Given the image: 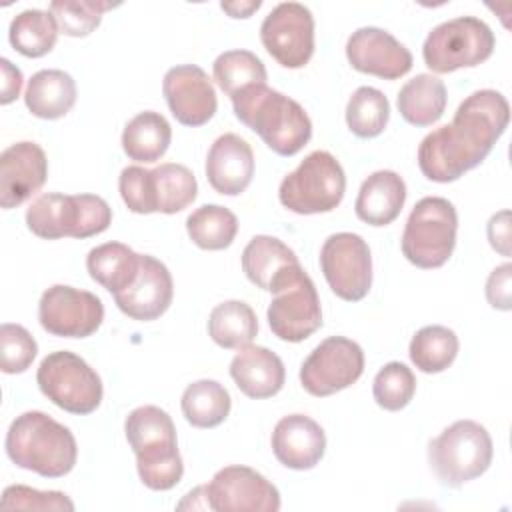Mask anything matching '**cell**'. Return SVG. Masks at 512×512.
I'll use <instances>...</instances> for the list:
<instances>
[{"mask_svg":"<svg viewBox=\"0 0 512 512\" xmlns=\"http://www.w3.org/2000/svg\"><path fill=\"white\" fill-rule=\"evenodd\" d=\"M510 120L508 100L496 90H476L450 124L426 134L418 146L420 172L432 182H454L476 168L504 134Z\"/></svg>","mask_w":512,"mask_h":512,"instance_id":"cell-1","label":"cell"},{"mask_svg":"<svg viewBox=\"0 0 512 512\" xmlns=\"http://www.w3.org/2000/svg\"><path fill=\"white\" fill-rule=\"evenodd\" d=\"M488 240L490 246L502 256H510V212L500 210L488 220Z\"/></svg>","mask_w":512,"mask_h":512,"instance_id":"cell-44","label":"cell"},{"mask_svg":"<svg viewBox=\"0 0 512 512\" xmlns=\"http://www.w3.org/2000/svg\"><path fill=\"white\" fill-rule=\"evenodd\" d=\"M186 232L202 250H224L236 238L238 220L220 204H204L186 218Z\"/></svg>","mask_w":512,"mask_h":512,"instance_id":"cell-35","label":"cell"},{"mask_svg":"<svg viewBox=\"0 0 512 512\" xmlns=\"http://www.w3.org/2000/svg\"><path fill=\"white\" fill-rule=\"evenodd\" d=\"M262 6L260 0H252V2H222L220 8L232 16V18H248L252 16V12H256Z\"/></svg>","mask_w":512,"mask_h":512,"instance_id":"cell-46","label":"cell"},{"mask_svg":"<svg viewBox=\"0 0 512 512\" xmlns=\"http://www.w3.org/2000/svg\"><path fill=\"white\" fill-rule=\"evenodd\" d=\"M172 296L174 282L170 270L158 258L140 254V268L134 282L116 294L114 302L128 318L150 322L170 308Z\"/></svg>","mask_w":512,"mask_h":512,"instance_id":"cell-19","label":"cell"},{"mask_svg":"<svg viewBox=\"0 0 512 512\" xmlns=\"http://www.w3.org/2000/svg\"><path fill=\"white\" fill-rule=\"evenodd\" d=\"M8 40L16 52L26 58L46 56L58 40V24L52 12L24 10L10 22Z\"/></svg>","mask_w":512,"mask_h":512,"instance_id":"cell-34","label":"cell"},{"mask_svg":"<svg viewBox=\"0 0 512 512\" xmlns=\"http://www.w3.org/2000/svg\"><path fill=\"white\" fill-rule=\"evenodd\" d=\"M406 202V184L394 170L372 172L360 186L354 210L356 216L370 226L392 224Z\"/></svg>","mask_w":512,"mask_h":512,"instance_id":"cell-24","label":"cell"},{"mask_svg":"<svg viewBox=\"0 0 512 512\" xmlns=\"http://www.w3.org/2000/svg\"><path fill=\"white\" fill-rule=\"evenodd\" d=\"M40 392L70 414H92L102 402V380L78 354L58 350L48 354L36 372Z\"/></svg>","mask_w":512,"mask_h":512,"instance_id":"cell-10","label":"cell"},{"mask_svg":"<svg viewBox=\"0 0 512 512\" xmlns=\"http://www.w3.org/2000/svg\"><path fill=\"white\" fill-rule=\"evenodd\" d=\"M346 58L354 70L384 80H396L412 70L410 50L390 32L376 26L352 32L346 42Z\"/></svg>","mask_w":512,"mask_h":512,"instance_id":"cell-18","label":"cell"},{"mask_svg":"<svg viewBox=\"0 0 512 512\" xmlns=\"http://www.w3.org/2000/svg\"><path fill=\"white\" fill-rule=\"evenodd\" d=\"M38 320L52 336L88 338L100 328L104 306L102 300L88 290L54 284L40 296Z\"/></svg>","mask_w":512,"mask_h":512,"instance_id":"cell-15","label":"cell"},{"mask_svg":"<svg viewBox=\"0 0 512 512\" xmlns=\"http://www.w3.org/2000/svg\"><path fill=\"white\" fill-rule=\"evenodd\" d=\"M150 188L154 208L162 214L182 212L198 194L194 174L184 164L176 162H164L150 170Z\"/></svg>","mask_w":512,"mask_h":512,"instance_id":"cell-32","label":"cell"},{"mask_svg":"<svg viewBox=\"0 0 512 512\" xmlns=\"http://www.w3.org/2000/svg\"><path fill=\"white\" fill-rule=\"evenodd\" d=\"M208 488L210 508L218 512H276L280 492L260 472L248 466H224Z\"/></svg>","mask_w":512,"mask_h":512,"instance_id":"cell-16","label":"cell"},{"mask_svg":"<svg viewBox=\"0 0 512 512\" xmlns=\"http://www.w3.org/2000/svg\"><path fill=\"white\" fill-rule=\"evenodd\" d=\"M268 326L284 342H302L322 326V308L312 278L300 264L292 266L272 288Z\"/></svg>","mask_w":512,"mask_h":512,"instance_id":"cell-11","label":"cell"},{"mask_svg":"<svg viewBox=\"0 0 512 512\" xmlns=\"http://www.w3.org/2000/svg\"><path fill=\"white\" fill-rule=\"evenodd\" d=\"M416 392L414 372L402 362L384 364L372 382V394L380 408L398 412L410 404Z\"/></svg>","mask_w":512,"mask_h":512,"instance_id":"cell-39","label":"cell"},{"mask_svg":"<svg viewBox=\"0 0 512 512\" xmlns=\"http://www.w3.org/2000/svg\"><path fill=\"white\" fill-rule=\"evenodd\" d=\"M296 264L300 262L294 250L282 240L266 234L254 236L242 252V270L246 278L266 292H272L280 276Z\"/></svg>","mask_w":512,"mask_h":512,"instance_id":"cell-25","label":"cell"},{"mask_svg":"<svg viewBox=\"0 0 512 512\" xmlns=\"http://www.w3.org/2000/svg\"><path fill=\"white\" fill-rule=\"evenodd\" d=\"M494 456L488 430L474 420H456L428 444V464L440 484L460 488L482 476Z\"/></svg>","mask_w":512,"mask_h":512,"instance_id":"cell-6","label":"cell"},{"mask_svg":"<svg viewBox=\"0 0 512 512\" xmlns=\"http://www.w3.org/2000/svg\"><path fill=\"white\" fill-rule=\"evenodd\" d=\"M512 266L510 262L494 268L486 280V298L492 308L498 310H510L512 306Z\"/></svg>","mask_w":512,"mask_h":512,"instance_id":"cell-43","label":"cell"},{"mask_svg":"<svg viewBox=\"0 0 512 512\" xmlns=\"http://www.w3.org/2000/svg\"><path fill=\"white\" fill-rule=\"evenodd\" d=\"M364 372V352L358 342L344 336L322 340L302 362L300 384L318 398L352 386Z\"/></svg>","mask_w":512,"mask_h":512,"instance_id":"cell-13","label":"cell"},{"mask_svg":"<svg viewBox=\"0 0 512 512\" xmlns=\"http://www.w3.org/2000/svg\"><path fill=\"white\" fill-rule=\"evenodd\" d=\"M38 352L34 336L20 324L0 326V366L4 374H20L30 368Z\"/></svg>","mask_w":512,"mask_h":512,"instance_id":"cell-40","label":"cell"},{"mask_svg":"<svg viewBox=\"0 0 512 512\" xmlns=\"http://www.w3.org/2000/svg\"><path fill=\"white\" fill-rule=\"evenodd\" d=\"M118 190L134 214H152L156 212L150 188V170L142 166H126L118 178Z\"/></svg>","mask_w":512,"mask_h":512,"instance_id":"cell-42","label":"cell"},{"mask_svg":"<svg viewBox=\"0 0 512 512\" xmlns=\"http://www.w3.org/2000/svg\"><path fill=\"white\" fill-rule=\"evenodd\" d=\"M24 102L36 118L58 120L76 102V82L64 70H40L28 80Z\"/></svg>","mask_w":512,"mask_h":512,"instance_id":"cell-26","label":"cell"},{"mask_svg":"<svg viewBox=\"0 0 512 512\" xmlns=\"http://www.w3.org/2000/svg\"><path fill=\"white\" fill-rule=\"evenodd\" d=\"M446 86L432 74H418L408 80L396 98L400 116L412 126H432L446 110Z\"/></svg>","mask_w":512,"mask_h":512,"instance_id":"cell-28","label":"cell"},{"mask_svg":"<svg viewBox=\"0 0 512 512\" xmlns=\"http://www.w3.org/2000/svg\"><path fill=\"white\" fill-rule=\"evenodd\" d=\"M320 268L330 290L346 300H362L372 286V256L366 240L352 232L328 236L320 250Z\"/></svg>","mask_w":512,"mask_h":512,"instance_id":"cell-12","label":"cell"},{"mask_svg":"<svg viewBox=\"0 0 512 512\" xmlns=\"http://www.w3.org/2000/svg\"><path fill=\"white\" fill-rule=\"evenodd\" d=\"M208 334L220 348L240 350L258 334L256 314L242 300H226L210 312Z\"/></svg>","mask_w":512,"mask_h":512,"instance_id":"cell-30","label":"cell"},{"mask_svg":"<svg viewBox=\"0 0 512 512\" xmlns=\"http://www.w3.org/2000/svg\"><path fill=\"white\" fill-rule=\"evenodd\" d=\"M6 454L18 468L44 478H62L74 468L78 446L64 424L40 410H30L12 420L6 432Z\"/></svg>","mask_w":512,"mask_h":512,"instance_id":"cell-3","label":"cell"},{"mask_svg":"<svg viewBox=\"0 0 512 512\" xmlns=\"http://www.w3.org/2000/svg\"><path fill=\"white\" fill-rule=\"evenodd\" d=\"M126 440L136 454L138 476L150 490H170L184 474L176 426L158 406L134 408L124 422Z\"/></svg>","mask_w":512,"mask_h":512,"instance_id":"cell-4","label":"cell"},{"mask_svg":"<svg viewBox=\"0 0 512 512\" xmlns=\"http://www.w3.org/2000/svg\"><path fill=\"white\" fill-rule=\"evenodd\" d=\"M216 84L232 98L250 86L266 84V68L250 50L222 52L212 64Z\"/></svg>","mask_w":512,"mask_h":512,"instance_id":"cell-36","label":"cell"},{"mask_svg":"<svg viewBox=\"0 0 512 512\" xmlns=\"http://www.w3.org/2000/svg\"><path fill=\"white\" fill-rule=\"evenodd\" d=\"M346 176L340 162L326 150H314L300 166L284 176L278 198L296 214L332 212L344 198Z\"/></svg>","mask_w":512,"mask_h":512,"instance_id":"cell-8","label":"cell"},{"mask_svg":"<svg viewBox=\"0 0 512 512\" xmlns=\"http://www.w3.org/2000/svg\"><path fill=\"white\" fill-rule=\"evenodd\" d=\"M254 176V152L238 134L218 136L206 156V178L224 196L242 194Z\"/></svg>","mask_w":512,"mask_h":512,"instance_id":"cell-22","label":"cell"},{"mask_svg":"<svg viewBox=\"0 0 512 512\" xmlns=\"http://www.w3.org/2000/svg\"><path fill=\"white\" fill-rule=\"evenodd\" d=\"M230 376L242 394L262 400L282 390L286 370L278 354L264 346L248 344L232 358Z\"/></svg>","mask_w":512,"mask_h":512,"instance_id":"cell-23","label":"cell"},{"mask_svg":"<svg viewBox=\"0 0 512 512\" xmlns=\"http://www.w3.org/2000/svg\"><path fill=\"white\" fill-rule=\"evenodd\" d=\"M390 120L388 98L372 86L354 90L346 104V124L358 138H376L384 132Z\"/></svg>","mask_w":512,"mask_h":512,"instance_id":"cell-37","label":"cell"},{"mask_svg":"<svg viewBox=\"0 0 512 512\" xmlns=\"http://www.w3.org/2000/svg\"><path fill=\"white\" fill-rule=\"evenodd\" d=\"M118 4L94 2V0H54L48 12H52L58 30L72 38H84L100 26L102 12L116 8Z\"/></svg>","mask_w":512,"mask_h":512,"instance_id":"cell-38","label":"cell"},{"mask_svg":"<svg viewBox=\"0 0 512 512\" xmlns=\"http://www.w3.org/2000/svg\"><path fill=\"white\" fill-rule=\"evenodd\" d=\"M0 68H2V96H0V104H10V102H14L20 96L22 72L8 58L0 60Z\"/></svg>","mask_w":512,"mask_h":512,"instance_id":"cell-45","label":"cell"},{"mask_svg":"<svg viewBox=\"0 0 512 512\" xmlns=\"http://www.w3.org/2000/svg\"><path fill=\"white\" fill-rule=\"evenodd\" d=\"M48 160L36 142H16L0 154V206L16 208L46 182Z\"/></svg>","mask_w":512,"mask_h":512,"instance_id":"cell-20","label":"cell"},{"mask_svg":"<svg viewBox=\"0 0 512 512\" xmlns=\"http://www.w3.org/2000/svg\"><path fill=\"white\" fill-rule=\"evenodd\" d=\"M458 336L448 326L432 324L420 328L410 340V360L424 374L444 372L458 356Z\"/></svg>","mask_w":512,"mask_h":512,"instance_id":"cell-33","label":"cell"},{"mask_svg":"<svg viewBox=\"0 0 512 512\" xmlns=\"http://www.w3.org/2000/svg\"><path fill=\"white\" fill-rule=\"evenodd\" d=\"M260 40L280 66L302 68L314 54V16L300 2H282L264 18Z\"/></svg>","mask_w":512,"mask_h":512,"instance_id":"cell-14","label":"cell"},{"mask_svg":"<svg viewBox=\"0 0 512 512\" xmlns=\"http://www.w3.org/2000/svg\"><path fill=\"white\" fill-rule=\"evenodd\" d=\"M272 452L290 470H310L326 452V434L310 416L290 414L274 426Z\"/></svg>","mask_w":512,"mask_h":512,"instance_id":"cell-21","label":"cell"},{"mask_svg":"<svg viewBox=\"0 0 512 512\" xmlns=\"http://www.w3.org/2000/svg\"><path fill=\"white\" fill-rule=\"evenodd\" d=\"M112 208L96 194H58L38 196L26 210V226L44 240L90 238L108 230Z\"/></svg>","mask_w":512,"mask_h":512,"instance_id":"cell-5","label":"cell"},{"mask_svg":"<svg viewBox=\"0 0 512 512\" xmlns=\"http://www.w3.org/2000/svg\"><path fill=\"white\" fill-rule=\"evenodd\" d=\"M162 92L172 116L184 126H202L216 114V90L208 74L196 64L170 68L164 74Z\"/></svg>","mask_w":512,"mask_h":512,"instance_id":"cell-17","label":"cell"},{"mask_svg":"<svg viewBox=\"0 0 512 512\" xmlns=\"http://www.w3.org/2000/svg\"><path fill=\"white\" fill-rule=\"evenodd\" d=\"M86 268L94 282L116 296L134 282L140 268V254L122 242H106L88 252Z\"/></svg>","mask_w":512,"mask_h":512,"instance_id":"cell-27","label":"cell"},{"mask_svg":"<svg viewBox=\"0 0 512 512\" xmlns=\"http://www.w3.org/2000/svg\"><path fill=\"white\" fill-rule=\"evenodd\" d=\"M230 100L236 118L278 156L298 154L312 138V122L306 110L266 84L250 86Z\"/></svg>","mask_w":512,"mask_h":512,"instance_id":"cell-2","label":"cell"},{"mask_svg":"<svg viewBox=\"0 0 512 512\" xmlns=\"http://www.w3.org/2000/svg\"><path fill=\"white\" fill-rule=\"evenodd\" d=\"M172 140L168 120L152 110L136 114L122 132V150L134 162L160 160Z\"/></svg>","mask_w":512,"mask_h":512,"instance_id":"cell-29","label":"cell"},{"mask_svg":"<svg viewBox=\"0 0 512 512\" xmlns=\"http://www.w3.org/2000/svg\"><path fill=\"white\" fill-rule=\"evenodd\" d=\"M456 230L454 204L442 196H426L416 202L406 220L400 240L402 254L416 268H440L454 252Z\"/></svg>","mask_w":512,"mask_h":512,"instance_id":"cell-7","label":"cell"},{"mask_svg":"<svg viewBox=\"0 0 512 512\" xmlns=\"http://www.w3.org/2000/svg\"><path fill=\"white\" fill-rule=\"evenodd\" d=\"M2 508L12 510H74V502L58 490H36L30 486H8L0 500Z\"/></svg>","mask_w":512,"mask_h":512,"instance_id":"cell-41","label":"cell"},{"mask_svg":"<svg viewBox=\"0 0 512 512\" xmlns=\"http://www.w3.org/2000/svg\"><path fill=\"white\" fill-rule=\"evenodd\" d=\"M494 46V32L484 20L476 16H458L428 32L422 56L432 72L448 74L458 68L482 64L492 56Z\"/></svg>","mask_w":512,"mask_h":512,"instance_id":"cell-9","label":"cell"},{"mask_svg":"<svg viewBox=\"0 0 512 512\" xmlns=\"http://www.w3.org/2000/svg\"><path fill=\"white\" fill-rule=\"evenodd\" d=\"M182 414L194 428H214L230 414V394L216 380H196L182 392Z\"/></svg>","mask_w":512,"mask_h":512,"instance_id":"cell-31","label":"cell"}]
</instances>
